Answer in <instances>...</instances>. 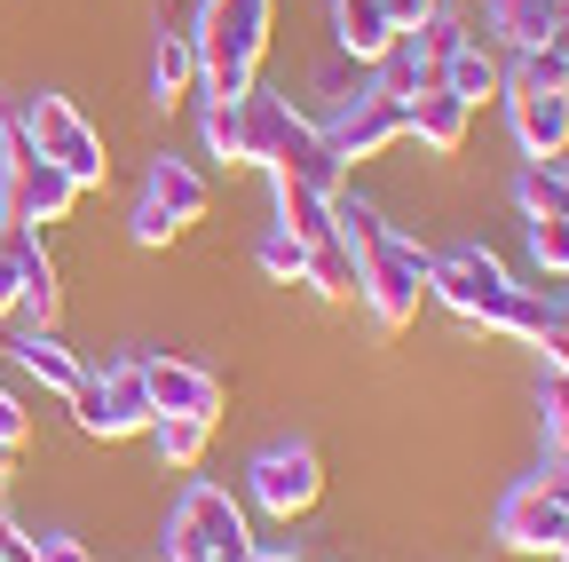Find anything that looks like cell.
Listing matches in <instances>:
<instances>
[{"instance_id": "obj_1", "label": "cell", "mask_w": 569, "mask_h": 562, "mask_svg": "<svg viewBox=\"0 0 569 562\" xmlns=\"http://www.w3.org/2000/svg\"><path fill=\"white\" fill-rule=\"evenodd\" d=\"M269 17H277V0H206V9H198L190 48H198V88H206V96H246V88H261Z\"/></svg>"}, {"instance_id": "obj_2", "label": "cell", "mask_w": 569, "mask_h": 562, "mask_svg": "<svg viewBox=\"0 0 569 562\" xmlns=\"http://www.w3.org/2000/svg\"><path fill=\"white\" fill-rule=\"evenodd\" d=\"M293 103L269 96V88H246V96H206V151L230 159V167H269L277 144L293 135Z\"/></svg>"}, {"instance_id": "obj_3", "label": "cell", "mask_w": 569, "mask_h": 562, "mask_svg": "<svg viewBox=\"0 0 569 562\" xmlns=\"http://www.w3.org/2000/svg\"><path fill=\"white\" fill-rule=\"evenodd\" d=\"M427 262H436V254H427L419 238H403V230H380V246L356 254V269H365L356 302L372 309L380 333H403V325L419 317V302H427Z\"/></svg>"}, {"instance_id": "obj_4", "label": "cell", "mask_w": 569, "mask_h": 562, "mask_svg": "<svg viewBox=\"0 0 569 562\" xmlns=\"http://www.w3.org/2000/svg\"><path fill=\"white\" fill-rule=\"evenodd\" d=\"M167 554H213V562H253V531H246V507L230 500L222 483H190L174 515H167Z\"/></svg>"}, {"instance_id": "obj_5", "label": "cell", "mask_w": 569, "mask_h": 562, "mask_svg": "<svg viewBox=\"0 0 569 562\" xmlns=\"http://www.w3.org/2000/svg\"><path fill=\"white\" fill-rule=\"evenodd\" d=\"M17 119H24L32 151H40L48 167H63L80 190H103V175H111V159H103V135L80 119V103H71V96H32Z\"/></svg>"}, {"instance_id": "obj_6", "label": "cell", "mask_w": 569, "mask_h": 562, "mask_svg": "<svg viewBox=\"0 0 569 562\" xmlns=\"http://www.w3.org/2000/svg\"><path fill=\"white\" fill-rule=\"evenodd\" d=\"M206 206H213V190H206V175L190 167V159H151V175H142V198H134V215H127V230H134V246H167V238H182L190 223H206Z\"/></svg>"}, {"instance_id": "obj_7", "label": "cell", "mask_w": 569, "mask_h": 562, "mask_svg": "<svg viewBox=\"0 0 569 562\" xmlns=\"http://www.w3.org/2000/svg\"><path fill=\"white\" fill-rule=\"evenodd\" d=\"M427 294H436L451 317H467V325H490L498 302L515 294V277H507V262L490 246H451V254L427 262Z\"/></svg>"}, {"instance_id": "obj_8", "label": "cell", "mask_w": 569, "mask_h": 562, "mask_svg": "<svg viewBox=\"0 0 569 562\" xmlns=\"http://www.w3.org/2000/svg\"><path fill=\"white\" fill-rule=\"evenodd\" d=\"M71 412H80V428L103 436V444H119V436H151V420H159L142 365H103V373H88L80 396H71Z\"/></svg>"}, {"instance_id": "obj_9", "label": "cell", "mask_w": 569, "mask_h": 562, "mask_svg": "<svg viewBox=\"0 0 569 562\" xmlns=\"http://www.w3.org/2000/svg\"><path fill=\"white\" fill-rule=\"evenodd\" d=\"M246 483H253V507H261V515L301 523V515L325 500V460H317V444H269Z\"/></svg>"}, {"instance_id": "obj_10", "label": "cell", "mask_w": 569, "mask_h": 562, "mask_svg": "<svg viewBox=\"0 0 569 562\" xmlns=\"http://www.w3.org/2000/svg\"><path fill=\"white\" fill-rule=\"evenodd\" d=\"M317 127H325V144L340 151V167H356V159H380V151H396V144H403V103H396V96H380V88H365V96L332 103Z\"/></svg>"}, {"instance_id": "obj_11", "label": "cell", "mask_w": 569, "mask_h": 562, "mask_svg": "<svg viewBox=\"0 0 569 562\" xmlns=\"http://www.w3.org/2000/svg\"><path fill=\"white\" fill-rule=\"evenodd\" d=\"M507 127H515V151L530 167H553L569 151V88H530L507 80Z\"/></svg>"}, {"instance_id": "obj_12", "label": "cell", "mask_w": 569, "mask_h": 562, "mask_svg": "<svg viewBox=\"0 0 569 562\" xmlns=\"http://www.w3.org/2000/svg\"><path fill=\"white\" fill-rule=\"evenodd\" d=\"M561 531H569V507L553 500L538 475H530V483H515L507 500H498V539H507L515 554H553V546H561Z\"/></svg>"}, {"instance_id": "obj_13", "label": "cell", "mask_w": 569, "mask_h": 562, "mask_svg": "<svg viewBox=\"0 0 569 562\" xmlns=\"http://www.w3.org/2000/svg\"><path fill=\"white\" fill-rule=\"evenodd\" d=\"M269 183H301V190L340 198V190H348V167H340V151L325 144V127H317V119H293V135H284L277 159H269Z\"/></svg>"}, {"instance_id": "obj_14", "label": "cell", "mask_w": 569, "mask_h": 562, "mask_svg": "<svg viewBox=\"0 0 569 562\" xmlns=\"http://www.w3.org/2000/svg\"><path fill=\"white\" fill-rule=\"evenodd\" d=\"M142 381H151V404L159 412H190V420H213L222 412V381L190 357H142Z\"/></svg>"}, {"instance_id": "obj_15", "label": "cell", "mask_w": 569, "mask_h": 562, "mask_svg": "<svg viewBox=\"0 0 569 562\" xmlns=\"http://www.w3.org/2000/svg\"><path fill=\"white\" fill-rule=\"evenodd\" d=\"M467 119H475V111H467L443 80H427L419 96H403V135H419V144L436 151V159H451V151L467 144Z\"/></svg>"}, {"instance_id": "obj_16", "label": "cell", "mask_w": 569, "mask_h": 562, "mask_svg": "<svg viewBox=\"0 0 569 562\" xmlns=\"http://www.w3.org/2000/svg\"><path fill=\"white\" fill-rule=\"evenodd\" d=\"M9 348H17V365H24V373H32V381H40L48 396H63V404H71V396H80V381H88V365H80V357H71V348H63V341H56V325H24V333H17Z\"/></svg>"}, {"instance_id": "obj_17", "label": "cell", "mask_w": 569, "mask_h": 562, "mask_svg": "<svg viewBox=\"0 0 569 562\" xmlns=\"http://www.w3.org/2000/svg\"><path fill=\"white\" fill-rule=\"evenodd\" d=\"M332 40H340L348 63H365V72H372V63H380L403 32L380 17V0H332Z\"/></svg>"}, {"instance_id": "obj_18", "label": "cell", "mask_w": 569, "mask_h": 562, "mask_svg": "<svg viewBox=\"0 0 569 562\" xmlns=\"http://www.w3.org/2000/svg\"><path fill=\"white\" fill-rule=\"evenodd\" d=\"M443 88H451L467 111H475V103H490V96H507V56H498L490 40H475V32H467V40H459V56L443 63Z\"/></svg>"}, {"instance_id": "obj_19", "label": "cell", "mask_w": 569, "mask_h": 562, "mask_svg": "<svg viewBox=\"0 0 569 562\" xmlns=\"http://www.w3.org/2000/svg\"><path fill=\"white\" fill-rule=\"evenodd\" d=\"M182 96H198V48H190V32H159V48H151V103L174 111Z\"/></svg>"}, {"instance_id": "obj_20", "label": "cell", "mask_w": 569, "mask_h": 562, "mask_svg": "<svg viewBox=\"0 0 569 562\" xmlns=\"http://www.w3.org/2000/svg\"><path fill=\"white\" fill-rule=\"evenodd\" d=\"M482 17H490V40L498 48H538L546 24H553V0H482Z\"/></svg>"}, {"instance_id": "obj_21", "label": "cell", "mask_w": 569, "mask_h": 562, "mask_svg": "<svg viewBox=\"0 0 569 562\" xmlns=\"http://www.w3.org/2000/svg\"><path fill=\"white\" fill-rule=\"evenodd\" d=\"M301 286H317L325 302H356L365 269H356V254H348L340 238H317V246H309V269H301Z\"/></svg>"}, {"instance_id": "obj_22", "label": "cell", "mask_w": 569, "mask_h": 562, "mask_svg": "<svg viewBox=\"0 0 569 562\" xmlns=\"http://www.w3.org/2000/svg\"><path fill=\"white\" fill-rule=\"evenodd\" d=\"M277 230H293L301 246L332 238V198L325 190H301V183H277Z\"/></svg>"}, {"instance_id": "obj_23", "label": "cell", "mask_w": 569, "mask_h": 562, "mask_svg": "<svg viewBox=\"0 0 569 562\" xmlns=\"http://www.w3.org/2000/svg\"><path fill=\"white\" fill-rule=\"evenodd\" d=\"M56 309H63V286H56V262H48L40 230H32V246H24V302H17V317L56 325Z\"/></svg>"}, {"instance_id": "obj_24", "label": "cell", "mask_w": 569, "mask_h": 562, "mask_svg": "<svg viewBox=\"0 0 569 562\" xmlns=\"http://www.w3.org/2000/svg\"><path fill=\"white\" fill-rule=\"evenodd\" d=\"M206 436H213V420H190V412H159V420H151V444H159L167 467H198Z\"/></svg>"}, {"instance_id": "obj_25", "label": "cell", "mask_w": 569, "mask_h": 562, "mask_svg": "<svg viewBox=\"0 0 569 562\" xmlns=\"http://www.w3.org/2000/svg\"><path fill=\"white\" fill-rule=\"evenodd\" d=\"M515 198H522L530 223H569V175H561V167H522Z\"/></svg>"}, {"instance_id": "obj_26", "label": "cell", "mask_w": 569, "mask_h": 562, "mask_svg": "<svg viewBox=\"0 0 569 562\" xmlns=\"http://www.w3.org/2000/svg\"><path fill=\"white\" fill-rule=\"evenodd\" d=\"M372 88H380V96H396V103L427 88V63H419V48H411V32H403V40H396V48H388V56L372 63Z\"/></svg>"}, {"instance_id": "obj_27", "label": "cell", "mask_w": 569, "mask_h": 562, "mask_svg": "<svg viewBox=\"0 0 569 562\" xmlns=\"http://www.w3.org/2000/svg\"><path fill=\"white\" fill-rule=\"evenodd\" d=\"M459 40H467V24H459L451 9H436V17L411 32V48H419V63H427V80H443V63L459 56Z\"/></svg>"}, {"instance_id": "obj_28", "label": "cell", "mask_w": 569, "mask_h": 562, "mask_svg": "<svg viewBox=\"0 0 569 562\" xmlns=\"http://www.w3.org/2000/svg\"><path fill=\"white\" fill-rule=\"evenodd\" d=\"M24 246H32V223H0V317H17L24 302Z\"/></svg>"}, {"instance_id": "obj_29", "label": "cell", "mask_w": 569, "mask_h": 562, "mask_svg": "<svg viewBox=\"0 0 569 562\" xmlns=\"http://www.w3.org/2000/svg\"><path fill=\"white\" fill-rule=\"evenodd\" d=\"M546 325H553V317L530 302V286H515L507 302H498V317H490V333H515V341H546Z\"/></svg>"}, {"instance_id": "obj_30", "label": "cell", "mask_w": 569, "mask_h": 562, "mask_svg": "<svg viewBox=\"0 0 569 562\" xmlns=\"http://www.w3.org/2000/svg\"><path fill=\"white\" fill-rule=\"evenodd\" d=\"M261 269L277 277V286H301V269H309V246H301L293 230H269V238H261Z\"/></svg>"}, {"instance_id": "obj_31", "label": "cell", "mask_w": 569, "mask_h": 562, "mask_svg": "<svg viewBox=\"0 0 569 562\" xmlns=\"http://www.w3.org/2000/svg\"><path fill=\"white\" fill-rule=\"evenodd\" d=\"M538 412H546V444H553V452H569V373H561V365L546 373V388H538Z\"/></svg>"}, {"instance_id": "obj_32", "label": "cell", "mask_w": 569, "mask_h": 562, "mask_svg": "<svg viewBox=\"0 0 569 562\" xmlns=\"http://www.w3.org/2000/svg\"><path fill=\"white\" fill-rule=\"evenodd\" d=\"M530 262L538 269H569V223H530Z\"/></svg>"}, {"instance_id": "obj_33", "label": "cell", "mask_w": 569, "mask_h": 562, "mask_svg": "<svg viewBox=\"0 0 569 562\" xmlns=\"http://www.w3.org/2000/svg\"><path fill=\"white\" fill-rule=\"evenodd\" d=\"M530 302L553 317V325H569V269H538V286H530Z\"/></svg>"}, {"instance_id": "obj_34", "label": "cell", "mask_w": 569, "mask_h": 562, "mask_svg": "<svg viewBox=\"0 0 569 562\" xmlns=\"http://www.w3.org/2000/svg\"><path fill=\"white\" fill-rule=\"evenodd\" d=\"M436 9H443V0H380V17H388L396 32H419L427 17H436Z\"/></svg>"}, {"instance_id": "obj_35", "label": "cell", "mask_w": 569, "mask_h": 562, "mask_svg": "<svg viewBox=\"0 0 569 562\" xmlns=\"http://www.w3.org/2000/svg\"><path fill=\"white\" fill-rule=\"evenodd\" d=\"M32 562H88V546L71 539V531H40L32 539Z\"/></svg>"}, {"instance_id": "obj_36", "label": "cell", "mask_w": 569, "mask_h": 562, "mask_svg": "<svg viewBox=\"0 0 569 562\" xmlns=\"http://www.w3.org/2000/svg\"><path fill=\"white\" fill-rule=\"evenodd\" d=\"M24 436H32V420H24V404H17L9 388H0V444H17V452H24Z\"/></svg>"}, {"instance_id": "obj_37", "label": "cell", "mask_w": 569, "mask_h": 562, "mask_svg": "<svg viewBox=\"0 0 569 562\" xmlns=\"http://www.w3.org/2000/svg\"><path fill=\"white\" fill-rule=\"evenodd\" d=\"M538 48H553L561 63H569V0H553V24H546V40Z\"/></svg>"}, {"instance_id": "obj_38", "label": "cell", "mask_w": 569, "mask_h": 562, "mask_svg": "<svg viewBox=\"0 0 569 562\" xmlns=\"http://www.w3.org/2000/svg\"><path fill=\"white\" fill-rule=\"evenodd\" d=\"M9 475H17V444H0V500H9Z\"/></svg>"}, {"instance_id": "obj_39", "label": "cell", "mask_w": 569, "mask_h": 562, "mask_svg": "<svg viewBox=\"0 0 569 562\" xmlns=\"http://www.w3.org/2000/svg\"><path fill=\"white\" fill-rule=\"evenodd\" d=\"M167 562H213V554H167Z\"/></svg>"}, {"instance_id": "obj_40", "label": "cell", "mask_w": 569, "mask_h": 562, "mask_svg": "<svg viewBox=\"0 0 569 562\" xmlns=\"http://www.w3.org/2000/svg\"><path fill=\"white\" fill-rule=\"evenodd\" d=\"M253 562H293V554H253Z\"/></svg>"}, {"instance_id": "obj_41", "label": "cell", "mask_w": 569, "mask_h": 562, "mask_svg": "<svg viewBox=\"0 0 569 562\" xmlns=\"http://www.w3.org/2000/svg\"><path fill=\"white\" fill-rule=\"evenodd\" d=\"M553 554H561V562H569V531H561V546H553Z\"/></svg>"}, {"instance_id": "obj_42", "label": "cell", "mask_w": 569, "mask_h": 562, "mask_svg": "<svg viewBox=\"0 0 569 562\" xmlns=\"http://www.w3.org/2000/svg\"><path fill=\"white\" fill-rule=\"evenodd\" d=\"M553 167H561V175H569V151H561V159H553Z\"/></svg>"}]
</instances>
